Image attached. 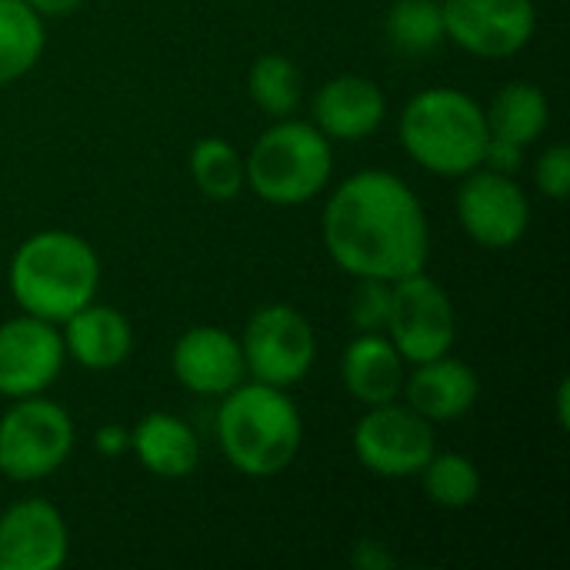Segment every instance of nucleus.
<instances>
[{"instance_id": "obj_21", "label": "nucleus", "mask_w": 570, "mask_h": 570, "mask_svg": "<svg viewBox=\"0 0 570 570\" xmlns=\"http://www.w3.org/2000/svg\"><path fill=\"white\" fill-rule=\"evenodd\" d=\"M43 40V17H37L23 0H0V87L37 67Z\"/></svg>"}, {"instance_id": "obj_15", "label": "nucleus", "mask_w": 570, "mask_h": 570, "mask_svg": "<svg viewBox=\"0 0 570 570\" xmlns=\"http://www.w3.org/2000/svg\"><path fill=\"white\" fill-rule=\"evenodd\" d=\"M314 127L327 140H364L387 114L384 90L361 73H341L314 94Z\"/></svg>"}, {"instance_id": "obj_9", "label": "nucleus", "mask_w": 570, "mask_h": 570, "mask_svg": "<svg viewBox=\"0 0 570 570\" xmlns=\"http://www.w3.org/2000/svg\"><path fill=\"white\" fill-rule=\"evenodd\" d=\"M354 454L377 478H417L424 464L438 454L434 424L407 404H377L354 428Z\"/></svg>"}, {"instance_id": "obj_8", "label": "nucleus", "mask_w": 570, "mask_h": 570, "mask_svg": "<svg viewBox=\"0 0 570 570\" xmlns=\"http://www.w3.org/2000/svg\"><path fill=\"white\" fill-rule=\"evenodd\" d=\"M247 374L271 387L301 384L317 361V337L311 321L291 304H264L250 314L240 337Z\"/></svg>"}, {"instance_id": "obj_13", "label": "nucleus", "mask_w": 570, "mask_h": 570, "mask_svg": "<svg viewBox=\"0 0 570 570\" xmlns=\"http://www.w3.org/2000/svg\"><path fill=\"white\" fill-rule=\"evenodd\" d=\"M70 534L63 514L43 498H23L0 514V570H57Z\"/></svg>"}, {"instance_id": "obj_20", "label": "nucleus", "mask_w": 570, "mask_h": 570, "mask_svg": "<svg viewBox=\"0 0 570 570\" xmlns=\"http://www.w3.org/2000/svg\"><path fill=\"white\" fill-rule=\"evenodd\" d=\"M484 117H488L491 137L511 140L518 147H531L548 130L551 104H548V97H544V90L538 83L514 80V83H504L494 94Z\"/></svg>"}, {"instance_id": "obj_29", "label": "nucleus", "mask_w": 570, "mask_h": 570, "mask_svg": "<svg viewBox=\"0 0 570 570\" xmlns=\"http://www.w3.org/2000/svg\"><path fill=\"white\" fill-rule=\"evenodd\" d=\"M94 444H97V451H100L104 458H117V454L130 451V431H124L120 424H104V428L97 431Z\"/></svg>"}, {"instance_id": "obj_22", "label": "nucleus", "mask_w": 570, "mask_h": 570, "mask_svg": "<svg viewBox=\"0 0 570 570\" xmlns=\"http://www.w3.org/2000/svg\"><path fill=\"white\" fill-rule=\"evenodd\" d=\"M384 30H387V40L404 57L434 53L448 40L444 17H441V0H397L387 10Z\"/></svg>"}, {"instance_id": "obj_32", "label": "nucleus", "mask_w": 570, "mask_h": 570, "mask_svg": "<svg viewBox=\"0 0 570 570\" xmlns=\"http://www.w3.org/2000/svg\"><path fill=\"white\" fill-rule=\"evenodd\" d=\"M568 394H570V381L564 377V381H561V387H558V421H561V428H568L570 424Z\"/></svg>"}, {"instance_id": "obj_28", "label": "nucleus", "mask_w": 570, "mask_h": 570, "mask_svg": "<svg viewBox=\"0 0 570 570\" xmlns=\"http://www.w3.org/2000/svg\"><path fill=\"white\" fill-rule=\"evenodd\" d=\"M521 164H524V147H518L511 140H501V137H491L488 140V150H484V164L481 167H491V170H501V174H518Z\"/></svg>"}, {"instance_id": "obj_3", "label": "nucleus", "mask_w": 570, "mask_h": 570, "mask_svg": "<svg viewBox=\"0 0 570 570\" xmlns=\"http://www.w3.org/2000/svg\"><path fill=\"white\" fill-rule=\"evenodd\" d=\"M97 250L70 230L30 234L10 261V294L23 314L63 324L70 314L97 301Z\"/></svg>"}, {"instance_id": "obj_1", "label": "nucleus", "mask_w": 570, "mask_h": 570, "mask_svg": "<svg viewBox=\"0 0 570 570\" xmlns=\"http://www.w3.org/2000/svg\"><path fill=\"white\" fill-rule=\"evenodd\" d=\"M321 237L351 277L401 281L428 267L431 224L421 197L391 170L351 174L324 204Z\"/></svg>"}, {"instance_id": "obj_12", "label": "nucleus", "mask_w": 570, "mask_h": 570, "mask_svg": "<svg viewBox=\"0 0 570 570\" xmlns=\"http://www.w3.org/2000/svg\"><path fill=\"white\" fill-rule=\"evenodd\" d=\"M63 337L57 324L20 314L0 324V397L43 394L63 371Z\"/></svg>"}, {"instance_id": "obj_24", "label": "nucleus", "mask_w": 570, "mask_h": 570, "mask_svg": "<svg viewBox=\"0 0 570 570\" xmlns=\"http://www.w3.org/2000/svg\"><path fill=\"white\" fill-rule=\"evenodd\" d=\"M247 90L264 114H271L277 120L291 117L301 107V90H304L301 67L284 53H264L250 67Z\"/></svg>"}, {"instance_id": "obj_23", "label": "nucleus", "mask_w": 570, "mask_h": 570, "mask_svg": "<svg viewBox=\"0 0 570 570\" xmlns=\"http://www.w3.org/2000/svg\"><path fill=\"white\" fill-rule=\"evenodd\" d=\"M190 177L210 200H234L247 184L244 157L224 137H204L190 147Z\"/></svg>"}, {"instance_id": "obj_26", "label": "nucleus", "mask_w": 570, "mask_h": 570, "mask_svg": "<svg viewBox=\"0 0 570 570\" xmlns=\"http://www.w3.org/2000/svg\"><path fill=\"white\" fill-rule=\"evenodd\" d=\"M387 307H391V284L387 281L361 277L357 291L351 297V321H354V327L357 331H384Z\"/></svg>"}, {"instance_id": "obj_30", "label": "nucleus", "mask_w": 570, "mask_h": 570, "mask_svg": "<svg viewBox=\"0 0 570 570\" xmlns=\"http://www.w3.org/2000/svg\"><path fill=\"white\" fill-rule=\"evenodd\" d=\"M23 3H27L37 17L47 20V17H70L83 0H23Z\"/></svg>"}, {"instance_id": "obj_7", "label": "nucleus", "mask_w": 570, "mask_h": 570, "mask_svg": "<svg viewBox=\"0 0 570 570\" xmlns=\"http://www.w3.org/2000/svg\"><path fill=\"white\" fill-rule=\"evenodd\" d=\"M387 341L404 364H424L451 354L458 337V317L448 291L424 271L391 284V307L384 321Z\"/></svg>"}, {"instance_id": "obj_2", "label": "nucleus", "mask_w": 570, "mask_h": 570, "mask_svg": "<svg viewBox=\"0 0 570 570\" xmlns=\"http://www.w3.org/2000/svg\"><path fill=\"white\" fill-rule=\"evenodd\" d=\"M217 441L234 471L247 478L284 474L304 444V417L284 387L240 381L220 397Z\"/></svg>"}, {"instance_id": "obj_25", "label": "nucleus", "mask_w": 570, "mask_h": 570, "mask_svg": "<svg viewBox=\"0 0 570 570\" xmlns=\"http://www.w3.org/2000/svg\"><path fill=\"white\" fill-rule=\"evenodd\" d=\"M417 478L424 481L428 501L448 511L471 508L481 494V471L464 454H434Z\"/></svg>"}, {"instance_id": "obj_19", "label": "nucleus", "mask_w": 570, "mask_h": 570, "mask_svg": "<svg viewBox=\"0 0 570 570\" xmlns=\"http://www.w3.org/2000/svg\"><path fill=\"white\" fill-rule=\"evenodd\" d=\"M130 451L150 474L167 481L194 474L200 458L197 434L190 431V424L167 411H154L137 421V428L130 431Z\"/></svg>"}, {"instance_id": "obj_6", "label": "nucleus", "mask_w": 570, "mask_h": 570, "mask_svg": "<svg viewBox=\"0 0 570 570\" xmlns=\"http://www.w3.org/2000/svg\"><path fill=\"white\" fill-rule=\"evenodd\" d=\"M73 441V421L57 401L20 397L0 417V474L17 484L43 481L67 464Z\"/></svg>"}, {"instance_id": "obj_5", "label": "nucleus", "mask_w": 570, "mask_h": 570, "mask_svg": "<svg viewBox=\"0 0 570 570\" xmlns=\"http://www.w3.org/2000/svg\"><path fill=\"white\" fill-rule=\"evenodd\" d=\"M331 140L314 124L291 117H281L274 127H267L244 160L250 190L274 207H297L314 200L331 184Z\"/></svg>"}, {"instance_id": "obj_27", "label": "nucleus", "mask_w": 570, "mask_h": 570, "mask_svg": "<svg viewBox=\"0 0 570 570\" xmlns=\"http://www.w3.org/2000/svg\"><path fill=\"white\" fill-rule=\"evenodd\" d=\"M534 184L551 200H568L570 194V150L568 144L548 147L534 164Z\"/></svg>"}, {"instance_id": "obj_16", "label": "nucleus", "mask_w": 570, "mask_h": 570, "mask_svg": "<svg viewBox=\"0 0 570 570\" xmlns=\"http://www.w3.org/2000/svg\"><path fill=\"white\" fill-rule=\"evenodd\" d=\"M401 394L407 397V407L417 411L431 424H448L464 417L481 394V381L474 367L464 361L444 354L424 364H414V371L404 377Z\"/></svg>"}, {"instance_id": "obj_14", "label": "nucleus", "mask_w": 570, "mask_h": 570, "mask_svg": "<svg viewBox=\"0 0 570 570\" xmlns=\"http://www.w3.org/2000/svg\"><path fill=\"white\" fill-rule=\"evenodd\" d=\"M174 377L200 397H224L240 381H247V364L240 341L224 327L200 324L180 334L170 357Z\"/></svg>"}, {"instance_id": "obj_17", "label": "nucleus", "mask_w": 570, "mask_h": 570, "mask_svg": "<svg viewBox=\"0 0 570 570\" xmlns=\"http://www.w3.org/2000/svg\"><path fill=\"white\" fill-rule=\"evenodd\" d=\"M60 327L67 357H73L83 371H114L134 351L130 321L120 311L97 301L70 314Z\"/></svg>"}, {"instance_id": "obj_18", "label": "nucleus", "mask_w": 570, "mask_h": 570, "mask_svg": "<svg viewBox=\"0 0 570 570\" xmlns=\"http://www.w3.org/2000/svg\"><path fill=\"white\" fill-rule=\"evenodd\" d=\"M404 377L407 364L381 331H361L341 357V381L347 394L367 407L397 401Z\"/></svg>"}, {"instance_id": "obj_4", "label": "nucleus", "mask_w": 570, "mask_h": 570, "mask_svg": "<svg viewBox=\"0 0 570 570\" xmlns=\"http://www.w3.org/2000/svg\"><path fill=\"white\" fill-rule=\"evenodd\" d=\"M397 137L417 167L438 177H464L484 164L491 130L474 97L458 87H428L407 100Z\"/></svg>"}, {"instance_id": "obj_11", "label": "nucleus", "mask_w": 570, "mask_h": 570, "mask_svg": "<svg viewBox=\"0 0 570 570\" xmlns=\"http://www.w3.org/2000/svg\"><path fill=\"white\" fill-rule=\"evenodd\" d=\"M444 33L474 57L521 53L538 30L534 0H441Z\"/></svg>"}, {"instance_id": "obj_31", "label": "nucleus", "mask_w": 570, "mask_h": 570, "mask_svg": "<svg viewBox=\"0 0 570 570\" xmlns=\"http://www.w3.org/2000/svg\"><path fill=\"white\" fill-rule=\"evenodd\" d=\"M354 561H357L361 568H371V570H381V568H387V564H394V561H391L387 554H381L371 541H364V544L357 548Z\"/></svg>"}, {"instance_id": "obj_10", "label": "nucleus", "mask_w": 570, "mask_h": 570, "mask_svg": "<svg viewBox=\"0 0 570 570\" xmlns=\"http://www.w3.org/2000/svg\"><path fill=\"white\" fill-rule=\"evenodd\" d=\"M458 220L474 244L488 250H508L531 227V200L514 174L478 167L461 177Z\"/></svg>"}]
</instances>
